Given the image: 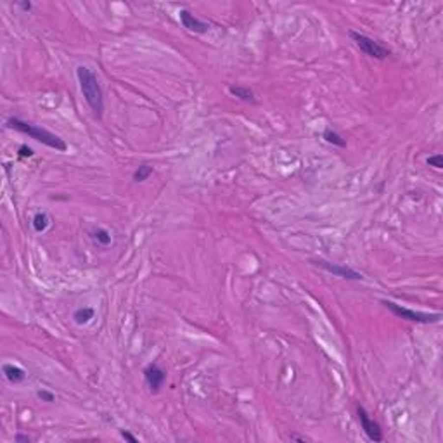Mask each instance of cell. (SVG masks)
Wrapping results in <instances>:
<instances>
[{
	"instance_id": "obj_1",
	"label": "cell",
	"mask_w": 443,
	"mask_h": 443,
	"mask_svg": "<svg viewBox=\"0 0 443 443\" xmlns=\"http://www.w3.org/2000/svg\"><path fill=\"white\" fill-rule=\"evenodd\" d=\"M76 78H78L80 90H82L87 104L90 106V109L94 111V115L97 118H101L102 111H104V94H102L101 83H99L97 76L94 75V71L90 68L78 66L76 68Z\"/></svg>"
},
{
	"instance_id": "obj_2",
	"label": "cell",
	"mask_w": 443,
	"mask_h": 443,
	"mask_svg": "<svg viewBox=\"0 0 443 443\" xmlns=\"http://www.w3.org/2000/svg\"><path fill=\"white\" fill-rule=\"evenodd\" d=\"M7 126L12 130H16V132H21V134L28 135L30 139H35L36 142H42V144L47 146V148L56 149V151L64 152L66 149H68L66 142L62 141L59 135L52 134V132H49V130H45V128H40V126H36V125H31V123H28V121H23V119H19V118H9Z\"/></svg>"
},
{
	"instance_id": "obj_3",
	"label": "cell",
	"mask_w": 443,
	"mask_h": 443,
	"mask_svg": "<svg viewBox=\"0 0 443 443\" xmlns=\"http://www.w3.org/2000/svg\"><path fill=\"white\" fill-rule=\"evenodd\" d=\"M383 305H384L393 315H396V317H400V319H405V321H409V322H417V324H435V322H440V319H442V314L415 312V310L405 308V306L396 305V303L388 301V299H384Z\"/></svg>"
},
{
	"instance_id": "obj_4",
	"label": "cell",
	"mask_w": 443,
	"mask_h": 443,
	"mask_svg": "<svg viewBox=\"0 0 443 443\" xmlns=\"http://www.w3.org/2000/svg\"><path fill=\"white\" fill-rule=\"evenodd\" d=\"M350 36H352V40L355 43H357V47L360 49L364 54L371 56V58L374 59H386L389 58V49L383 47L381 43L376 42L374 38H371V36L364 35V33H358V31H350Z\"/></svg>"
},
{
	"instance_id": "obj_5",
	"label": "cell",
	"mask_w": 443,
	"mask_h": 443,
	"mask_svg": "<svg viewBox=\"0 0 443 443\" xmlns=\"http://www.w3.org/2000/svg\"><path fill=\"white\" fill-rule=\"evenodd\" d=\"M357 414H358V421H360V426L362 429H364V433L367 435L369 440H372V442H383V431L381 428H379V424L374 421V419H371V415L365 412L364 407H358L357 409Z\"/></svg>"
},
{
	"instance_id": "obj_6",
	"label": "cell",
	"mask_w": 443,
	"mask_h": 443,
	"mask_svg": "<svg viewBox=\"0 0 443 443\" xmlns=\"http://www.w3.org/2000/svg\"><path fill=\"white\" fill-rule=\"evenodd\" d=\"M314 263L317 267L338 275V277L350 279V281H360L362 279V274H358L357 270H353V268H350V267H345V265H336V263H329V262H324V260H317V262H314Z\"/></svg>"
},
{
	"instance_id": "obj_7",
	"label": "cell",
	"mask_w": 443,
	"mask_h": 443,
	"mask_svg": "<svg viewBox=\"0 0 443 443\" xmlns=\"http://www.w3.org/2000/svg\"><path fill=\"white\" fill-rule=\"evenodd\" d=\"M144 378H146V383H148L149 389H151L152 393H158L159 388H161L166 381V372L163 371L158 364H151L146 367Z\"/></svg>"
},
{
	"instance_id": "obj_8",
	"label": "cell",
	"mask_w": 443,
	"mask_h": 443,
	"mask_svg": "<svg viewBox=\"0 0 443 443\" xmlns=\"http://www.w3.org/2000/svg\"><path fill=\"white\" fill-rule=\"evenodd\" d=\"M180 23L184 28H187L189 31H194V33H206L209 30V25L205 21H201V19L194 18V14H191V12L187 11V9H182L180 12Z\"/></svg>"
},
{
	"instance_id": "obj_9",
	"label": "cell",
	"mask_w": 443,
	"mask_h": 443,
	"mask_svg": "<svg viewBox=\"0 0 443 443\" xmlns=\"http://www.w3.org/2000/svg\"><path fill=\"white\" fill-rule=\"evenodd\" d=\"M2 371H4V376L7 378V381L14 383V384L16 383H23L26 379V372L14 364H5L4 367H2Z\"/></svg>"
},
{
	"instance_id": "obj_10",
	"label": "cell",
	"mask_w": 443,
	"mask_h": 443,
	"mask_svg": "<svg viewBox=\"0 0 443 443\" xmlns=\"http://www.w3.org/2000/svg\"><path fill=\"white\" fill-rule=\"evenodd\" d=\"M94 315H95V310L92 306H82V308H78L73 314V319H75L76 324L83 325V324H89L94 319Z\"/></svg>"
},
{
	"instance_id": "obj_11",
	"label": "cell",
	"mask_w": 443,
	"mask_h": 443,
	"mask_svg": "<svg viewBox=\"0 0 443 443\" xmlns=\"http://www.w3.org/2000/svg\"><path fill=\"white\" fill-rule=\"evenodd\" d=\"M229 94L241 99V101H244V102H255V94H253L249 89H246V87L232 85V87H229Z\"/></svg>"
},
{
	"instance_id": "obj_12",
	"label": "cell",
	"mask_w": 443,
	"mask_h": 443,
	"mask_svg": "<svg viewBox=\"0 0 443 443\" xmlns=\"http://www.w3.org/2000/svg\"><path fill=\"white\" fill-rule=\"evenodd\" d=\"M31 225H33V229H35V232H45L49 229V225H51V216L43 211L36 213L31 220Z\"/></svg>"
},
{
	"instance_id": "obj_13",
	"label": "cell",
	"mask_w": 443,
	"mask_h": 443,
	"mask_svg": "<svg viewBox=\"0 0 443 443\" xmlns=\"http://www.w3.org/2000/svg\"><path fill=\"white\" fill-rule=\"evenodd\" d=\"M322 137H324V141L329 142V144L338 146V148H346V141L338 134V132H334V130L325 128L324 132H322Z\"/></svg>"
},
{
	"instance_id": "obj_14",
	"label": "cell",
	"mask_w": 443,
	"mask_h": 443,
	"mask_svg": "<svg viewBox=\"0 0 443 443\" xmlns=\"http://www.w3.org/2000/svg\"><path fill=\"white\" fill-rule=\"evenodd\" d=\"M92 239H94L95 242H97V244H101V246H109L111 244V234H109L108 231H106V229H95L94 232H92Z\"/></svg>"
},
{
	"instance_id": "obj_15",
	"label": "cell",
	"mask_w": 443,
	"mask_h": 443,
	"mask_svg": "<svg viewBox=\"0 0 443 443\" xmlns=\"http://www.w3.org/2000/svg\"><path fill=\"white\" fill-rule=\"evenodd\" d=\"M151 175H152V166L148 165V163H144V165H141L134 172V180L135 182H144V180H148Z\"/></svg>"
},
{
	"instance_id": "obj_16",
	"label": "cell",
	"mask_w": 443,
	"mask_h": 443,
	"mask_svg": "<svg viewBox=\"0 0 443 443\" xmlns=\"http://www.w3.org/2000/svg\"><path fill=\"white\" fill-rule=\"evenodd\" d=\"M428 163L429 166H435V168L442 170L443 168V156L442 154H435V156H429L428 158Z\"/></svg>"
},
{
	"instance_id": "obj_17",
	"label": "cell",
	"mask_w": 443,
	"mask_h": 443,
	"mask_svg": "<svg viewBox=\"0 0 443 443\" xmlns=\"http://www.w3.org/2000/svg\"><path fill=\"white\" fill-rule=\"evenodd\" d=\"M36 396H38L42 402H54L56 400V395L52 391H47V389H40L36 391Z\"/></svg>"
},
{
	"instance_id": "obj_18",
	"label": "cell",
	"mask_w": 443,
	"mask_h": 443,
	"mask_svg": "<svg viewBox=\"0 0 443 443\" xmlns=\"http://www.w3.org/2000/svg\"><path fill=\"white\" fill-rule=\"evenodd\" d=\"M19 156H21V158H31L33 149L28 148V146H21V148H19Z\"/></svg>"
},
{
	"instance_id": "obj_19",
	"label": "cell",
	"mask_w": 443,
	"mask_h": 443,
	"mask_svg": "<svg viewBox=\"0 0 443 443\" xmlns=\"http://www.w3.org/2000/svg\"><path fill=\"white\" fill-rule=\"evenodd\" d=\"M14 442L16 443H30L31 440H30V436H26V435H16L14 436Z\"/></svg>"
},
{
	"instance_id": "obj_20",
	"label": "cell",
	"mask_w": 443,
	"mask_h": 443,
	"mask_svg": "<svg viewBox=\"0 0 443 443\" xmlns=\"http://www.w3.org/2000/svg\"><path fill=\"white\" fill-rule=\"evenodd\" d=\"M121 436H123V438H125V440H128V442H132V443H137V442H139V440L135 438L134 435H130V433H128V431H125V429H123V431H121Z\"/></svg>"
},
{
	"instance_id": "obj_21",
	"label": "cell",
	"mask_w": 443,
	"mask_h": 443,
	"mask_svg": "<svg viewBox=\"0 0 443 443\" xmlns=\"http://www.w3.org/2000/svg\"><path fill=\"white\" fill-rule=\"evenodd\" d=\"M18 5H19V7H21V9H23V11H30V9H31V7H33V4H31V2H19V4H18Z\"/></svg>"
},
{
	"instance_id": "obj_22",
	"label": "cell",
	"mask_w": 443,
	"mask_h": 443,
	"mask_svg": "<svg viewBox=\"0 0 443 443\" xmlns=\"http://www.w3.org/2000/svg\"><path fill=\"white\" fill-rule=\"evenodd\" d=\"M291 440H299V442H305V436H298V435H293Z\"/></svg>"
}]
</instances>
